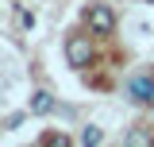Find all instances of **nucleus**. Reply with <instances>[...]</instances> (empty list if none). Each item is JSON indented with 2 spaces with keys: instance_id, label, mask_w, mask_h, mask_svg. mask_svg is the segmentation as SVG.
<instances>
[{
  "instance_id": "obj_3",
  "label": "nucleus",
  "mask_w": 154,
  "mask_h": 147,
  "mask_svg": "<svg viewBox=\"0 0 154 147\" xmlns=\"http://www.w3.org/2000/svg\"><path fill=\"white\" fill-rule=\"evenodd\" d=\"M127 93L135 105H154V74H135L127 81Z\"/></svg>"
},
{
  "instance_id": "obj_7",
  "label": "nucleus",
  "mask_w": 154,
  "mask_h": 147,
  "mask_svg": "<svg viewBox=\"0 0 154 147\" xmlns=\"http://www.w3.org/2000/svg\"><path fill=\"white\" fill-rule=\"evenodd\" d=\"M66 143H69V139L58 136V132H46V136H42V147H66Z\"/></svg>"
},
{
  "instance_id": "obj_4",
  "label": "nucleus",
  "mask_w": 154,
  "mask_h": 147,
  "mask_svg": "<svg viewBox=\"0 0 154 147\" xmlns=\"http://www.w3.org/2000/svg\"><path fill=\"white\" fill-rule=\"evenodd\" d=\"M27 112H31V116H46V112H54V97H50V93H31V101H27Z\"/></svg>"
},
{
  "instance_id": "obj_6",
  "label": "nucleus",
  "mask_w": 154,
  "mask_h": 147,
  "mask_svg": "<svg viewBox=\"0 0 154 147\" xmlns=\"http://www.w3.org/2000/svg\"><path fill=\"white\" fill-rule=\"evenodd\" d=\"M127 143H131V147H146V143H154V136H150V132H131Z\"/></svg>"
},
{
  "instance_id": "obj_1",
  "label": "nucleus",
  "mask_w": 154,
  "mask_h": 147,
  "mask_svg": "<svg viewBox=\"0 0 154 147\" xmlns=\"http://www.w3.org/2000/svg\"><path fill=\"white\" fill-rule=\"evenodd\" d=\"M66 58H69V66H89L93 62V39L89 35H69L66 39Z\"/></svg>"
},
{
  "instance_id": "obj_5",
  "label": "nucleus",
  "mask_w": 154,
  "mask_h": 147,
  "mask_svg": "<svg viewBox=\"0 0 154 147\" xmlns=\"http://www.w3.org/2000/svg\"><path fill=\"white\" fill-rule=\"evenodd\" d=\"M100 139H104V132H100V128H85V132H81V143H85V147L100 143Z\"/></svg>"
},
{
  "instance_id": "obj_2",
  "label": "nucleus",
  "mask_w": 154,
  "mask_h": 147,
  "mask_svg": "<svg viewBox=\"0 0 154 147\" xmlns=\"http://www.w3.org/2000/svg\"><path fill=\"white\" fill-rule=\"evenodd\" d=\"M85 23L93 27L96 35H108V31L116 27V12L108 8V4H89V8H85Z\"/></svg>"
},
{
  "instance_id": "obj_8",
  "label": "nucleus",
  "mask_w": 154,
  "mask_h": 147,
  "mask_svg": "<svg viewBox=\"0 0 154 147\" xmlns=\"http://www.w3.org/2000/svg\"><path fill=\"white\" fill-rule=\"evenodd\" d=\"M146 4H154V0H146Z\"/></svg>"
}]
</instances>
